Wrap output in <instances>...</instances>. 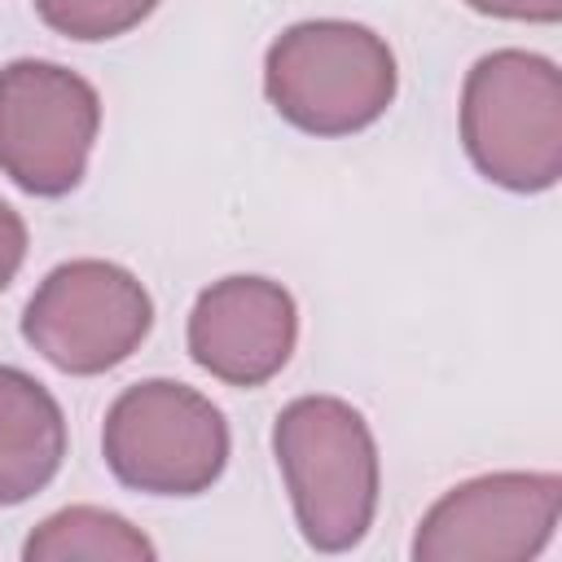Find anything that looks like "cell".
I'll use <instances>...</instances> for the list:
<instances>
[{
  "label": "cell",
  "instance_id": "obj_12",
  "mask_svg": "<svg viewBox=\"0 0 562 562\" xmlns=\"http://www.w3.org/2000/svg\"><path fill=\"white\" fill-rule=\"evenodd\" d=\"M22 259H26V224L9 202H0V290L18 277Z\"/></svg>",
  "mask_w": 562,
  "mask_h": 562
},
{
  "label": "cell",
  "instance_id": "obj_5",
  "mask_svg": "<svg viewBox=\"0 0 562 562\" xmlns=\"http://www.w3.org/2000/svg\"><path fill=\"white\" fill-rule=\"evenodd\" d=\"M154 325L145 285L105 259L53 268L22 312V338L61 373H105L123 364Z\"/></svg>",
  "mask_w": 562,
  "mask_h": 562
},
{
  "label": "cell",
  "instance_id": "obj_6",
  "mask_svg": "<svg viewBox=\"0 0 562 562\" xmlns=\"http://www.w3.org/2000/svg\"><path fill=\"white\" fill-rule=\"evenodd\" d=\"M101 101L88 79L57 61H9L0 70V171L35 193L57 198L83 180Z\"/></svg>",
  "mask_w": 562,
  "mask_h": 562
},
{
  "label": "cell",
  "instance_id": "obj_8",
  "mask_svg": "<svg viewBox=\"0 0 562 562\" xmlns=\"http://www.w3.org/2000/svg\"><path fill=\"white\" fill-rule=\"evenodd\" d=\"M299 312L268 277H224L189 312V356L228 386H263L294 351Z\"/></svg>",
  "mask_w": 562,
  "mask_h": 562
},
{
  "label": "cell",
  "instance_id": "obj_9",
  "mask_svg": "<svg viewBox=\"0 0 562 562\" xmlns=\"http://www.w3.org/2000/svg\"><path fill=\"white\" fill-rule=\"evenodd\" d=\"M66 457L57 400L22 369L0 364V505H22L53 483Z\"/></svg>",
  "mask_w": 562,
  "mask_h": 562
},
{
  "label": "cell",
  "instance_id": "obj_10",
  "mask_svg": "<svg viewBox=\"0 0 562 562\" xmlns=\"http://www.w3.org/2000/svg\"><path fill=\"white\" fill-rule=\"evenodd\" d=\"M26 562H75V558H92V562H149L154 544L119 514L97 509V505H70L53 518H44L26 544H22Z\"/></svg>",
  "mask_w": 562,
  "mask_h": 562
},
{
  "label": "cell",
  "instance_id": "obj_3",
  "mask_svg": "<svg viewBox=\"0 0 562 562\" xmlns=\"http://www.w3.org/2000/svg\"><path fill=\"white\" fill-rule=\"evenodd\" d=\"M268 101L312 136H347L386 114L395 57L382 35L356 22H299L263 61Z\"/></svg>",
  "mask_w": 562,
  "mask_h": 562
},
{
  "label": "cell",
  "instance_id": "obj_11",
  "mask_svg": "<svg viewBox=\"0 0 562 562\" xmlns=\"http://www.w3.org/2000/svg\"><path fill=\"white\" fill-rule=\"evenodd\" d=\"M158 0H35V13L70 40H114L145 22Z\"/></svg>",
  "mask_w": 562,
  "mask_h": 562
},
{
  "label": "cell",
  "instance_id": "obj_2",
  "mask_svg": "<svg viewBox=\"0 0 562 562\" xmlns=\"http://www.w3.org/2000/svg\"><path fill=\"white\" fill-rule=\"evenodd\" d=\"M461 140L487 180L514 193L553 189L562 176L558 66L522 48L479 57L461 92Z\"/></svg>",
  "mask_w": 562,
  "mask_h": 562
},
{
  "label": "cell",
  "instance_id": "obj_1",
  "mask_svg": "<svg viewBox=\"0 0 562 562\" xmlns=\"http://www.w3.org/2000/svg\"><path fill=\"white\" fill-rule=\"evenodd\" d=\"M299 531L321 553L364 540L378 509V448L364 417L334 395H303L272 426Z\"/></svg>",
  "mask_w": 562,
  "mask_h": 562
},
{
  "label": "cell",
  "instance_id": "obj_13",
  "mask_svg": "<svg viewBox=\"0 0 562 562\" xmlns=\"http://www.w3.org/2000/svg\"><path fill=\"white\" fill-rule=\"evenodd\" d=\"M487 18H518V22H558L562 0H465Z\"/></svg>",
  "mask_w": 562,
  "mask_h": 562
},
{
  "label": "cell",
  "instance_id": "obj_7",
  "mask_svg": "<svg viewBox=\"0 0 562 562\" xmlns=\"http://www.w3.org/2000/svg\"><path fill=\"white\" fill-rule=\"evenodd\" d=\"M562 509L558 474H483L452 487L417 527V562H522L536 558Z\"/></svg>",
  "mask_w": 562,
  "mask_h": 562
},
{
  "label": "cell",
  "instance_id": "obj_4",
  "mask_svg": "<svg viewBox=\"0 0 562 562\" xmlns=\"http://www.w3.org/2000/svg\"><path fill=\"white\" fill-rule=\"evenodd\" d=\"M101 452L114 479L136 492L198 496L224 474L228 426L193 386L149 378L110 404Z\"/></svg>",
  "mask_w": 562,
  "mask_h": 562
}]
</instances>
